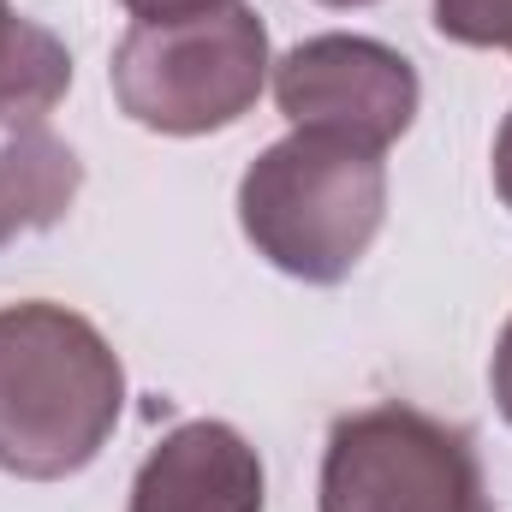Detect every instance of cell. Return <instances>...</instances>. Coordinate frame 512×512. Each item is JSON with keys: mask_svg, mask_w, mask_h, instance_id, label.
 Returning a JSON list of instances; mask_svg holds the SVG:
<instances>
[{"mask_svg": "<svg viewBox=\"0 0 512 512\" xmlns=\"http://www.w3.org/2000/svg\"><path fill=\"white\" fill-rule=\"evenodd\" d=\"M126 411V370L102 328L66 304L0 310V471L60 483L96 465Z\"/></svg>", "mask_w": 512, "mask_h": 512, "instance_id": "cell-1", "label": "cell"}, {"mask_svg": "<svg viewBox=\"0 0 512 512\" xmlns=\"http://www.w3.org/2000/svg\"><path fill=\"white\" fill-rule=\"evenodd\" d=\"M387 221V167L376 149L292 131L239 179V227L256 256L304 286H340Z\"/></svg>", "mask_w": 512, "mask_h": 512, "instance_id": "cell-2", "label": "cell"}, {"mask_svg": "<svg viewBox=\"0 0 512 512\" xmlns=\"http://www.w3.org/2000/svg\"><path fill=\"white\" fill-rule=\"evenodd\" d=\"M268 30L256 6L227 0L173 24H131L108 84L131 126L161 137H209L239 126L268 84Z\"/></svg>", "mask_w": 512, "mask_h": 512, "instance_id": "cell-3", "label": "cell"}, {"mask_svg": "<svg viewBox=\"0 0 512 512\" xmlns=\"http://www.w3.org/2000/svg\"><path fill=\"white\" fill-rule=\"evenodd\" d=\"M316 512H483L477 447L417 405H364L328 429Z\"/></svg>", "mask_w": 512, "mask_h": 512, "instance_id": "cell-4", "label": "cell"}, {"mask_svg": "<svg viewBox=\"0 0 512 512\" xmlns=\"http://www.w3.org/2000/svg\"><path fill=\"white\" fill-rule=\"evenodd\" d=\"M417 66L376 36H310L274 60V108L292 131H328L382 155L417 120Z\"/></svg>", "mask_w": 512, "mask_h": 512, "instance_id": "cell-5", "label": "cell"}, {"mask_svg": "<svg viewBox=\"0 0 512 512\" xmlns=\"http://www.w3.org/2000/svg\"><path fill=\"white\" fill-rule=\"evenodd\" d=\"M268 477L256 447L221 417L167 429L131 477L126 512H262Z\"/></svg>", "mask_w": 512, "mask_h": 512, "instance_id": "cell-6", "label": "cell"}, {"mask_svg": "<svg viewBox=\"0 0 512 512\" xmlns=\"http://www.w3.org/2000/svg\"><path fill=\"white\" fill-rule=\"evenodd\" d=\"M84 191V161L54 131H12L0 143V251L24 233H48L72 215Z\"/></svg>", "mask_w": 512, "mask_h": 512, "instance_id": "cell-7", "label": "cell"}, {"mask_svg": "<svg viewBox=\"0 0 512 512\" xmlns=\"http://www.w3.org/2000/svg\"><path fill=\"white\" fill-rule=\"evenodd\" d=\"M66 90H72V48L48 24L12 12L6 0L0 6V131L6 137L36 131L66 102Z\"/></svg>", "mask_w": 512, "mask_h": 512, "instance_id": "cell-8", "label": "cell"}, {"mask_svg": "<svg viewBox=\"0 0 512 512\" xmlns=\"http://www.w3.org/2000/svg\"><path fill=\"white\" fill-rule=\"evenodd\" d=\"M435 30L459 48H512V0H435Z\"/></svg>", "mask_w": 512, "mask_h": 512, "instance_id": "cell-9", "label": "cell"}, {"mask_svg": "<svg viewBox=\"0 0 512 512\" xmlns=\"http://www.w3.org/2000/svg\"><path fill=\"white\" fill-rule=\"evenodd\" d=\"M137 24H173V18H197V12H215L227 0H120Z\"/></svg>", "mask_w": 512, "mask_h": 512, "instance_id": "cell-10", "label": "cell"}, {"mask_svg": "<svg viewBox=\"0 0 512 512\" xmlns=\"http://www.w3.org/2000/svg\"><path fill=\"white\" fill-rule=\"evenodd\" d=\"M489 387H495V405H501V417L512 423V316H507V328H501V340H495V364H489Z\"/></svg>", "mask_w": 512, "mask_h": 512, "instance_id": "cell-11", "label": "cell"}, {"mask_svg": "<svg viewBox=\"0 0 512 512\" xmlns=\"http://www.w3.org/2000/svg\"><path fill=\"white\" fill-rule=\"evenodd\" d=\"M495 191L512 209V114L501 120V137H495Z\"/></svg>", "mask_w": 512, "mask_h": 512, "instance_id": "cell-12", "label": "cell"}, {"mask_svg": "<svg viewBox=\"0 0 512 512\" xmlns=\"http://www.w3.org/2000/svg\"><path fill=\"white\" fill-rule=\"evenodd\" d=\"M316 6H340L346 12V6H376V0H316Z\"/></svg>", "mask_w": 512, "mask_h": 512, "instance_id": "cell-13", "label": "cell"}, {"mask_svg": "<svg viewBox=\"0 0 512 512\" xmlns=\"http://www.w3.org/2000/svg\"><path fill=\"white\" fill-rule=\"evenodd\" d=\"M0 6H6V0H0Z\"/></svg>", "mask_w": 512, "mask_h": 512, "instance_id": "cell-14", "label": "cell"}]
</instances>
